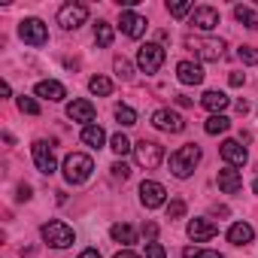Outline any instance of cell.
<instances>
[{
  "label": "cell",
  "instance_id": "43",
  "mask_svg": "<svg viewBox=\"0 0 258 258\" xmlns=\"http://www.w3.org/2000/svg\"><path fill=\"white\" fill-rule=\"evenodd\" d=\"M176 103H179V106H191V97H185V94H176Z\"/></svg>",
  "mask_w": 258,
  "mask_h": 258
},
{
  "label": "cell",
  "instance_id": "40",
  "mask_svg": "<svg viewBox=\"0 0 258 258\" xmlns=\"http://www.w3.org/2000/svg\"><path fill=\"white\" fill-rule=\"evenodd\" d=\"M79 258H100V252H97V249H82Z\"/></svg>",
  "mask_w": 258,
  "mask_h": 258
},
{
  "label": "cell",
  "instance_id": "41",
  "mask_svg": "<svg viewBox=\"0 0 258 258\" xmlns=\"http://www.w3.org/2000/svg\"><path fill=\"white\" fill-rule=\"evenodd\" d=\"M198 258H225V255H219V252H213V249H201Z\"/></svg>",
  "mask_w": 258,
  "mask_h": 258
},
{
  "label": "cell",
  "instance_id": "21",
  "mask_svg": "<svg viewBox=\"0 0 258 258\" xmlns=\"http://www.w3.org/2000/svg\"><path fill=\"white\" fill-rule=\"evenodd\" d=\"M109 237L115 240V243H124V246H131V243H137V231L127 225V222H115L112 228H109Z\"/></svg>",
  "mask_w": 258,
  "mask_h": 258
},
{
  "label": "cell",
  "instance_id": "5",
  "mask_svg": "<svg viewBox=\"0 0 258 258\" xmlns=\"http://www.w3.org/2000/svg\"><path fill=\"white\" fill-rule=\"evenodd\" d=\"M134 158H137V164H140V167L155 170V167L164 161V149H161L158 143H152V140H140V143L134 146Z\"/></svg>",
  "mask_w": 258,
  "mask_h": 258
},
{
  "label": "cell",
  "instance_id": "17",
  "mask_svg": "<svg viewBox=\"0 0 258 258\" xmlns=\"http://www.w3.org/2000/svg\"><path fill=\"white\" fill-rule=\"evenodd\" d=\"M34 94L43 97V100H64V97H67V88H64L58 79H43V82H37Z\"/></svg>",
  "mask_w": 258,
  "mask_h": 258
},
{
  "label": "cell",
  "instance_id": "33",
  "mask_svg": "<svg viewBox=\"0 0 258 258\" xmlns=\"http://www.w3.org/2000/svg\"><path fill=\"white\" fill-rule=\"evenodd\" d=\"M182 216H185V201H179V198L170 201L167 204V219H182Z\"/></svg>",
  "mask_w": 258,
  "mask_h": 258
},
{
  "label": "cell",
  "instance_id": "8",
  "mask_svg": "<svg viewBox=\"0 0 258 258\" xmlns=\"http://www.w3.org/2000/svg\"><path fill=\"white\" fill-rule=\"evenodd\" d=\"M85 19H88V10L82 4H64L58 10V25L64 31H76L79 25H85Z\"/></svg>",
  "mask_w": 258,
  "mask_h": 258
},
{
  "label": "cell",
  "instance_id": "28",
  "mask_svg": "<svg viewBox=\"0 0 258 258\" xmlns=\"http://www.w3.org/2000/svg\"><path fill=\"white\" fill-rule=\"evenodd\" d=\"M94 43H97V46H109V43H112V25L97 22V25H94Z\"/></svg>",
  "mask_w": 258,
  "mask_h": 258
},
{
  "label": "cell",
  "instance_id": "4",
  "mask_svg": "<svg viewBox=\"0 0 258 258\" xmlns=\"http://www.w3.org/2000/svg\"><path fill=\"white\" fill-rule=\"evenodd\" d=\"M43 240L52 249H67V246H73L76 234H73V228L67 222H46L43 225Z\"/></svg>",
  "mask_w": 258,
  "mask_h": 258
},
{
  "label": "cell",
  "instance_id": "18",
  "mask_svg": "<svg viewBox=\"0 0 258 258\" xmlns=\"http://www.w3.org/2000/svg\"><path fill=\"white\" fill-rule=\"evenodd\" d=\"M176 76H179L182 85H201L204 82V70L195 61H179L176 64Z\"/></svg>",
  "mask_w": 258,
  "mask_h": 258
},
{
  "label": "cell",
  "instance_id": "9",
  "mask_svg": "<svg viewBox=\"0 0 258 258\" xmlns=\"http://www.w3.org/2000/svg\"><path fill=\"white\" fill-rule=\"evenodd\" d=\"M31 152H34V164H37L40 173L52 176V173L58 170V164H55V152H52V146H49L46 140H37V143L31 146Z\"/></svg>",
  "mask_w": 258,
  "mask_h": 258
},
{
  "label": "cell",
  "instance_id": "44",
  "mask_svg": "<svg viewBox=\"0 0 258 258\" xmlns=\"http://www.w3.org/2000/svg\"><path fill=\"white\" fill-rule=\"evenodd\" d=\"M198 255H201V249H191V246L182 252V258H198Z\"/></svg>",
  "mask_w": 258,
  "mask_h": 258
},
{
  "label": "cell",
  "instance_id": "1",
  "mask_svg": "<svg viewBox=\"0 0 258 258\" xmlns=\"http://www.w3.org/2000/svg\"><path fill=\"white\" fill-rule=\"evenodd\" d=\"M198 161H201V146H198V143H185V146H179V149L170 155V170H173V176L185 179V176L195 173Z\"/></svg>",
  "mask_w": 258,
  "mask_h": 258
},
{
  "label": "cell",
  "instance_id": "14",
  "mask_svg": "<svg viewBox=\"0 0 258 258\" xmlns=\"http://www.w3.org/2000/svg\"><path fill=\"white\" fill-rule=\"evenodd\" d=\"M67 118H73V121H82L85 127L94 121V106H91V100H70L67 103Z\"/></svg>",
  "mask_w": 258,
  "mask_h": 258
},
{
  "label": "cell",
  "instance_id": "24",
  "mask_svg": "<svg viewBox=\"0 0 258 258\" xmlns=\"http://www.w3.org/2000/svg\"><path fill=\"white\" fill-rule=\"evenodd\" d=\"M228 127H231V118L219 112V115H210V118H207V124H204V131L216 137V134H225V131H228Z\"/></svg>",
  "mask_w": 258,
  "mask_h": 258
},
{
  "label": "cell",
  "instance_id": "25",
  "mask_svg": "<svg viewBox=\"0 0 258 258\" xmlns=\"http://www.w3.org/2000/svg\"><path fill=\"white\" fill-rule=\"evenodd\" d=\"M234 19L243 25V28H258V19H255V13H252V7H246V4H237L234 7Z\"/></svg>",
  "mask_w": 258,
  "mask_h": 258
},
{
  "label": "cell",
  "instance_id": "20",
  "mask_svg": "<svg viewBox=\"0 0 258 258\" xmlns=\"http://www.w3.org/2000/svg\"><path fill=\"white\" fill-rule=\"evenodd\" d=\"M252 237H255V231L246 222H237V225L228 228V243L231 246H246V243H252Z\"/></svg>",
  "mask_w": 258,
  "mask_h": 258
},
{
  "label": "cell",
  "instance_id": "16",
  "mask_svg": "<svg viewBox=\"0 0 258 258\" xmlns=\"http://www.w3.org/2000/svg\"><path fill=\"white\" fill-rule=\"evenodd\" d=\"M191 25H195L198 31H213V28L219 25V10H213V7H198V10L191 13Z\"/></svg>",
  "mask_w": 258,
  "mask_h": 258
},
{
  "label": "cell",
  "instance_id": "34",
  "mask_svg": "<svg viewBox=\"0 0 258 258\" xmlns=\"http://www.w3.org/2000/svg\"><path fill=\"white\" fill-rule=\"evenodd\" d=\"M112 67H115V73H118L121 79H131V76H134V73H131V61H127V58H115Z\"/></svg>",
  "mask_w": 258,
  "mask_h": 258
},
{
  "label": "cell",
  "instance_id": "10",
  "mask_svg": "<svg viewBox=\"0 0 258 258\" xmlns=\"http://www.w3.org/2000/svg\"><path fill=\"white\" fill-rule=\"evenodd\" d=\"M152 124L158 127V131H170V134H179L185 131V118L173 109H155L152 112Z\"/></svg>",
  "mask_w": 258,
  "mask_h": 258
},
{
  "label": "cell",
  "instance_id": "12",
  "mask_svg": "<svg viewBox=\"0 0 258 258\" xmlns=\"http://www.w3.org/2000/svg\"><path fill=\"white\" fill-rule=\"evenodd\" d=\"M118 28L124 37H131V40H140L146 34V19L137 16L134 10H121V19H118Z\"/></svg>",
  "mask_w": 258,
  "mask_h": 258
},
{
  "label": "cell",
  "instance_id": "37",
  "mask_svg": "<svg viewBox=\"0 0 258 258\" xmlns=\"http://www.w3.org/2000/svg\"><path fill=\"white\" fill-rule=\"evenodd\" d=\"M143 234H146V237H149V243H152V240H155V234H158V225H155V222H146V225H143Z\"/></svg>",
  "mask_w": 258,
  "mask_h": 258
},
{
  "label": "cell",
  "instance_id": "42",
  "mask_svg": "<svg viewBox=\"0 0 258 258\" xmlns=\"http://www.w3.org/2000/svg\"><path fill=\"white\" fill-rule=\"evenodd\" d=\"M115 258H140V255L131 252V249H121V252H115Z\"/></svg>",
  "mask_w": 258,
  "mask_h": 258
},
{
  "label": "cell",
  "instance_id": "13",
  "mask_svg": "<svg viewBox=\"0 0 258 258\" xmlns=\"http://www.w3.org/2000/svg\"><path fill=\"white\" fill-rule=\"evenodd\" d=\"M219 152H222V158H225V164L228 167H243L246 164V146H240L237 140H225L222 146H219Z\"/></svg>",
  "mask_w": 258,
  "mask_h": 258
},
{
  "label": "cell",
  "instance_id": "7",
  "mask_svg": "<svg viewBox=\"0 0 258 258\" xmlns=\"http://www.w3.org/2000/svg\"><path fill=\"white\" fill-rule=\"evenodd\" d=\"M19 37L28 43V46H46L49 43V31L40 19H25L19 25Z\"/></svg>",
  "mask_w": 258,
  "mask_h": 258
},
{
  "label": "cell",
  "instance_id": "39",
  "mask_svg": "<svg viewBox=\"0 0 258 258\" xmlns=\"http://www.w3.org/2000/svg\"><path fill=\"white\" fill-rule=\"evenodd\" d=\"M19 201H31V185H19Z\"/></svg>",
  "mask_w": 258,
  "mask_h": 258
},
{
  "label": "cell",
  "instance_id": "2",
  "mask_svg": "<svg viewBox=\"0 0 258 258\" xmlns=\"http://www.w3.org/2000/svg\"><path fill=\"white\" fill-rule=\"evenodd\" d=\"M91 170H94V161L88 155H82V152H70L64 158V179L70 185H82L91 176Z\"/></svg>",
  "mask_w": 258,
  "mask_h": 258
},
{
  "label": "cell",
  "instance_id": "29",
  "mask_svg": "<svg viewBox=\"0 0 258 258\" xmlns=\"http://www.w3.org/2000/svg\"><path fill=\"white\" fill-rule=\"evenodd\" d=\"M109 149H112L115 155H127V152H131L134 146H131V140H127L124 134H115V137L109 140Z\"/></svg>",
  "mask_w": 258,
  "mask_h": 258
},
{
  "label": "cell",
  "instance_id": "35",
  "mask_svg": "<svg viewBox=\"0 0 258 258\" xmlns=\"http://www.w3.org/2000/svg\"><path fill=\"white\" fill-rule=\"evenodd\" d=\"M146 258H167V252H164V246L161 243H146Z\"/></svg>",
  "mask_w": 258,
  "mask_h": 258
},
{
  "label": "cell",
  "instance_id": "6",
  "mask_svg": "<svg viewBox=\"0 0 258 258\" xmlns=\"http://www.w3.org/2000/svg\"><path fill=\"white\" fill-rule=\"evenodd\" d=\"M137 64H140L143 73H158L161 64H164V46H158V43H146V46H140V52H137Z\"/></svg>",
  "mask_w": 258,
  "mask_h": 258
},
{
  "label": "cell",
  "instance_id": "19",
  "mask_svg": "<svg viewBox=\"0 0 258 258\" xmlns=\"http://www.w3.org/2000/svg\"><path fill=\"white\" fill-rule=\"evenodd\" d=\"M219 188H222L225 195H237V191L243 188V176H240L234 167H225V170H219Z\"/></svg>",
  "mask_w": 258,
  "mask_h": 258
},
{
  "label": "cell",
  "instance_id": "27",
  "mask_svg": "<svg viewBox=\"0 0 258 258\" xmlns=\"http://www.w3.org/2000/svg\"><path fill=\"white\" fill-rule=\"evenodd\" d=\"M115 118H118V124H124V127L137 124V112L127 106V103H118V106H115Z\"/></svg>",
  "mask_w": 258,
  "mask_h": 258
},
{
  "label": "cell",
  "instance_id": "3",
  "mask_svg": "<svg viewBox=\"0 0 258 258\" xmlns=\"http://www.w3.org/2000/svg\"><path fill=\"white\" fill-rule=\"evenodd\" d=\"M185 49H191L201 61H219L225 55V43L213 37H185Z\"/></svg>",
  "mask_w": 258,
  "mask_h": 258
},
{
  "label": "cell",
  "instance_id": "11",
  "mask_svg": "<svg viewBox=\"0 0 258 258\" xmlns=\"http://www.w3.org/2000/svg\"><path fill=\"white\" fill-rule=\"evenodd\" d=\"M164 201H167V188H164L161 182L146 179V182L140 185V204H143L146 210H155V207H161Z\"/></svg>",
  "mask_w": 258,
  "mask_h": 258
},
{
  "label": "cell",
  "instance_id": "15",
  "mask_svg": "<svg viewBox=\"0 0 258 258\" xmlns=\"http://www.w3.org/2000/svg\"><path fill=\"white\" fill-rule=\"evenodd\" d=\"M219 234V228L210 222V219H191L188 222V237L195 240V243H207V240H213Z\"/></svg>",
  "mask_w": 258,
  "mask_h": 258
},
{
  "label": "cell",
  "instance_id": "30",
  "mask_svg": "<svg viewBox=\"0 0 258 258\" xmlns=\"http://www.w3.org/2000/svg\"><path fill=\"white\" fill-rule=\"evenodd\" d=\"M167 10H170V16H176V19H182V16H188V13H195L188 0H176V4H167Z\"/></svg>",
  "mask_w": 258,
  "mask_h": 258
},
{
  "label": "cell",
  "instance_id": "26",
  "mask_svg": "<svg viewBox=\"0 0 258 258\" xmlns=\"http://www.w3.org/2000/svg\"><path fill=\"white\" fill-rule=\"evenodd\" d=\"M88 88H91V94H97V97L112 94V82H109L106 76H91V79H88Z\"/></svg>",
  "mask_w": 258,
  "mask_h": 258
},
{
  "label": "cell",
  "instance_id": "36",
  "mask_svg": "<svg viewBox=\"0 0 258 258\" xmlns=\"http://www.w3.org/2000/svg\"><path fill=\"white\" fill-rule=\"evenodd\" d=\"M109 170H112V176H118V179H127V173H131V170H127V167H124L121 161H115V164H112Z\"/></svg>",
  "mask_w": 258,
  "mask_h": 258
},
{
  "label": "cell",
  "instance_id": "23",
  "mask_svg": "<svg viewBox=\"0 0 258 258\" xmlns=\"http://www.w3.org/2000/svg\"><path fill=\"white\" fill-rule=\"evenodd\" d=\"M82 143L91 146V149H100V146L106 143L103 127H100V124H88V127H82Z\"/></svg>",
  "mask_w": 258,
  "mask_h": 258
},
{
  "label": "cell",
  "instance_id": "22",
  "mask_svg": "<svg viewBox=\"0 0 258 258\" xmlns=\"http://www.w3.org/2000/svg\"><path fill=\"white\" fill-rule=\"evenodd\" d=\"M201 103H204V106H207L213 115H219V112H222V109L231 103V97H228L225 91H207V94L201 97Z\"/></svg>",
  "mask_w": 258,
  "mask_h": 258
},
{
  "label": "cell",
  "instance_id": "38",
  "mask_svg": "<svg viewBox=\"0 0 258 258\" xmlns=\"http://www.w3.org/2000/svg\"><path fill=\"white\" fill-rule=\"evenodd\" d=\"M228 82H231L234 88H240V85L246 82V76H243V73H231V76H228Z\"/></svg>",
  "mask_w": 258,
  "mask_h": 258
},
{
  "label": "cell",
  "instance_id": "31",
  "mask_svg": "<svg viewBox=\"0 0 258 258\" xmlns=\"http://www.w3.org/2000/svg\"><path fill=\"white\" fill-rule=\"evenodd\" d=\"M19 109L28 112V115H40V103H37L34 97H25V94L19 97Z\"/></svg>",
  "mask_w": 258,
  "mask_h": 258
},
{
  "label": "cell",
  "instance_id": "32",
  "mask_svg": "<svg viewBox=\"0 0 258 258\" xmlns=\"http://www.w3.org/2000/svg\"><path fill=\"white\" fill-rule=\"evenodd\" d=\"M237 58H240L243 64H258V49H252V46H240V49H237Z\"/></svg>",
  "mask_w": 258,
  "mask_h": 258
}]
</instances>
